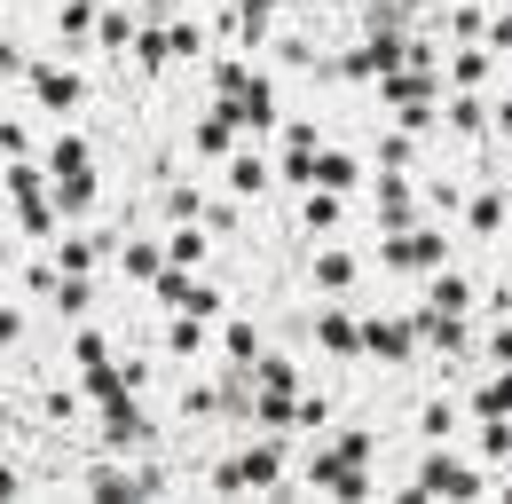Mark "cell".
I'll return each mask as SVG.
<instances>
[{"label":"cell","instance_id":"cell-6","mask_svg":"<svg viewBox=\"0 0 512 504\" xmlns=\"http://www.w3.org/2000/svg\"><path fill=\"white\" fill-rule=\"evenodd\" d=\"M237 481H245V489H284V441L245 449V457H237Z\"/></svg>","mask_w":512,"mask_h":504},{"label":"cell","instance_id":"cell-19","mask_svg":"<svg viewBox=\"0 0 512 504\" xmlns=\"http://www.w3.org/2000/svg\"><path fill=\"white\" fill-rule=\"evenodd\" d=\"M119 268H127L134 284H158V268H166V252H158V245H127V252H119Z\"/></svg>","mask_w":512,"mask_h":504},{"label":"cell","instance_id":"cell-25","mask_svg":"<svg viewBox=\"0 0 512 504\" xmlns=\"http://www.w3.org/2000/svg\"><path fill=\"white\" fill-rule=\"evenodd\" d=\"M56 174H87V142H79V134L56 142Z\"/></svg>","mask_w":512,"mask_h":504},{"label":"cell","instance_id":"cell-10","mask_svg":"<svg viewBox=\"0 0 512 504\" xmlns=\"http://www.w3.org/2000/svg\"><path fill=\"white\" fill-rule=\"evenodd\" d=\"M316 339L331 347V355H363V323H355L347 308H323L316 315Z\"/></svg>","mask_w":512,"mask_h":504},{"label":"cell","instance_id":"cell-29","mask_svg":"<svg viewBox=\"0 0 512 504\" xmlns=\"http://www.w3.org/2000/svg\"><path fill=\"white\" fill-rule=\"evenodd\" d=\"M182 308H190V315H205V323H213V315H221V292H213V284H190V300H182Z\"/></svg>","mask_w":512,"mask_h":504},{"label":"cell","instance_id":"cell-18","mask_svg":"<svg viewBox=\"0 0 512 504\" xmlns=\"http://www.w3.org/2000/svg\"><path fill=\"white\" fill-rule=\"evenodd\" d=\"M197 347H205V315H174V331H166V355H197Z\"/></svg>","mask_w":512,"mask_h":504},{"label":"cell","instance_id":"cell-3","mask_svg":"<svg viewBox=\"0 0 512 504\" xmlns=\"http://www.w3.org/2000/svg\"><path fill=\"white\" fill-rule=\"evenodd\" d=\"M32 95H40V111H79L87 79H79V71H64V63H32Z\"/></svg>","mask_w":512,"mask_h":504},{"label":"cell","instance_id":"cell-17","mask_svg":"<svg viewBox=\"0 0 512 504\" xmlns=\"http://www.w3.org/2000/svg\"><path fill=\"white\" fill-rule=\"evenodd\" d=\"M221 347H229V363H237V371H253V363H260V331H253V323H229V331H221Z\"/></svg>","mask_w":512,"mask_h":504},{"label":"cell","instance_id":"cell-8","mask_svg":"<svg viewBox=\"0 0 512 504\" xmlns=\"http://www.w3.org/2000/svg\"><path fill=\"white\" fill-rule=\"evenodd\" d=\"M379 229H394V237H402V229H418V197H410L402 174H386V182H379Z\"/></svg>","mask_w":512,"mask_h":504},{"label":"cell","instance_id":"cell-5","mask_svg":"<svg viewBox=\"0 0 512 504\" xmlns=\"http://www.w3.org/2000/svg\"><path fill=\"white\" fill-rule=\"evenodd\" d=\"M103 441H111V449H142V441H150V418L134 410L127 394H119V402H103Z\"/></svg>","mask_w":512,"mask_h":504},{"label":"cell","instance_id":"cell-36","mask_svg":"<svg viewBox=\"0 0 512 504\" xmlns=\"http://www.w3.org/2000/svg\"><path fill=\"white\" fill-rule=\"evenodd\" d=\"M87 8H111V0H87Z\"/></svg>","mask_w":512,"mask_h":504},{"label":"cell","instance_id":"cell-13","mask_svg":"<svg viewBox=\"0 0 512 504\" xmlns=\"http://www.w3.org/2000/svg\"><path fill=\"white\" fill-rule=\"evenodd\" d=\"M316 292H355V252H316Z\"/></svg>","mask_w":512,"mask_h":504},{"label":"cell","instance_id":"cell-2","mask_svg":"<svg viewBox=\"0 0 512 504\" xmlns=\"http://www.w3.org/2000/svg\"><path fill=\"white\" fill-rule=\"evenodd\" d=\"M410 347H418V315H410V323H402V315H371V323H363V355L410 363Z\"/></svg>","mask_w":512,"mask_h":504},{"label":"cell","instance_id":"cell-21","mask_svg":"<svg viewBox=\"0 0 512 504\" xmlns=\"http://www.w3.org/2000/svg\"><path fill=\"white\" fill-rule=\"evenodd\" d=\"M95 237H64V245H56V268H64V276H87V268H95Z\"/></svg>","mask_w":512,"mask_h":504},{"label":"cell","instance_id":"cell-34","mask_svg":"<svg viewBox=\"0 0 512 504\" xmlns=\"http://www.w3.org/2000/svg\"><path fill=\"white\" fill-rule=\"evenodd\" d=\"M0 71H16V48H8V40H0Z\"/></svg>","mask_w":512,"mask_h":504},{"label":"cell","instance_id":"cell-23","mask_svg":"<svg viewBox=\"0 0 512 504\" xmlns=\"http://www.w3.org/2000/svg\"><path fill=\"white\" fill-rule=\"evenodd\" d=\"M449 71H457V87H481V79H489V48H465Z\"/></svg>","mask_w":512,"mask_h":504},{"label":"cell","instance_id":"cell-26","mask_svg":"<svg viewBox=\"0 0 512 504\" xmlns=\"http://www.w3.org/2000/svg\"><path fill=\"white\" fill-rule=\"evenodd\" d=\"M87 300H95V292H87L79 276H64V284H56V308H64V315H87Z\"/></svg>","mask_w":512,"mask_h":504},{"label":"cell","instance_id":"cell-22","mask_svg":"<svg viewBox=\"0 0 512 504\" xmlns=\"http://www.w3.org/2000/svg\"><path fill=\"white\" fill-rule=\"evenodd\" d=\"M103 48H111V56L134 48V16H127V8H103Z\"/></svg>","mask_w":512,"mask_h":504},{"label":"cell","instance_id":"cell-31","mask_svg":"<svg viewBox=\"0 0 512 504\" xmlns=\"http://www.w3.org/2000/svg\"><path fill=\"white\" fill-rule=\"evenodd\" d=\"M16 339H24V315H16V308H0V347H16Z\"/></svg>","mask_w":512,"mask_h":504},{"label":"cell","instance_id":"cell-14","mask_svg":"<svg viewBox=\"0 0 512 504\" xmlns=\"http://www.w3.org/2000/svg\"><path fill=\"white\" fill-rule=\"evenodd\" d=\"M197 260H205V221H190V229L166 237V268H197Z\"/></svg>","mask_w":512,"mask_h":504},{"label":"cell","instance_id":"cell-11","mask_svg":"<svg viewBox=\"0 0 512 504\" xmlns=\"http://www.w3.org/2000/svg\"><path fill=\"white\" fill-rule=\"evenodd\" d=\"M316 182H323V189H339V197H347V189L363 182V166H355L347 150H316Z\"/></svg>","mask_w":512,"mask_h":504},{"label":"cell","instance_id":"cell-28","mask_svg":"<svg viewBox=\"0 0 512 504\" xmlns=\"http://www.w3.org/2000/svg\"><path fill=\"white\" fill-rule=\"evenodd\" d=\"M449 126H457V134H481V103H473V95H457V103H449Z\"/></svg>","mask_w":512,"mask_h":504},{"label":"cell","instance_id":"cell-15","mask_svg":"<svg viewBox=\"0 0 512 504\" xmlns=\"http://www.w3.org/2000/svg\"><path fill=\"white\" fill-rule=\"evenodd\" d=\"M339 213H347V205H339V189H308V205H300V221H308V229H339Z\"/></svg>","mask_w":512,"mask_h":504},{"label":"cell","instance_id":"cell-1","mask_svg":"<svg viewBox=\"0 0 512 504\" xmlns=\"http://www.w3.org/2000/svg\"><path fill=\"white\" fill-rule=\"evenodd\" d=\"M418 497H481V473L465 465V457H449V449H434L426 465H418V481H410Z\"/></svg>","mask_w":512,"mask_h":504},{"label":"cell","instance_id":"cell-35","mask_svg":"<svg viewBox=\"0 0 512 504\" xmlns=\"http://www.w3.org/2000/svg\"><path fill=\"white\" fill-rule=\"evenodd\" d=\"M394 8H426V0H394Z\"/></svg>","mask_w":512,"mask_h":504},{"label":"cell","instance_id":"cell-27","mask_svg":"<svg viewBox=\"0 0 512 504\" xmlns=\"http://www.w3.org/2000/svg\"><path fill=\"white\" fill-rule=\"evenodd\" d=\"M71 355H79V371H95V363H111V347H103L95 331H79V339H71Z\"/></svg>","mask_w":512,"mask_h":504},{"label":"cell","instance_id":"cell-30","mask_svg":"<svg viewBox=\"0 0 512 504\" xmlns=\"http://www.w3.org/2000/svg\"><path fill=\"white\" fill-rule=\"evenodd\" d=\"M418 426H426L434 441H449V402H426V418H418Z\"/></svg>","mask_w":512,"mask_h":504},{"label":"cell","instance_id":"cell-12","mask_svg":"<svg viewBox=\"0 0 512 504\" xmlns=\"http://www.w3.org/2000/svg\"><path fill=\"white\" fill-rule=\"evenodd\" d=\"M426 308H442V315H473V284H465V276H434V292H426Z\"/></svg>","mask_w":512,"mask_h":504},{"label":"cell","instance_id":"cell-33","mask_svg":"<svg viewBox=\"0 0 512 504\" xmlns=\"http://www.w3.org/2000/svg\"><path fill=\"white\" fill-rule=\"evenodd\" d=\"M0 497H24V473L16 465H0Z\"/></svg>","mask_w":512,"mask_h":504},{"label":"cell","instance_id":"cell-4","mask_svg":"<svg viewBox=\"0 0 512 504\" xmlns=\"http://www.w3.org/2000/svg\"><path fill=\"white\" fill-rule=\"evenodd\" d=\"M449 245L434 229H402V237H386V268H442Z\"/></svg>","mask_w":512,"mask_h":504},{"label":"cell","instance_id":"cell-7","mask_svg":"<svg viewBox=\"0 0 512 504\" xmlns=\"http://www.w3.org/2000/svg\"><path fill=\"white\" fill-rule=\"evenodd\" d=\"M190 142H197V158H229V150H237V111H229V103L205 111V119L190 126Z\"/></svg>","mask_w":512,"mask_h":504},{"label":"cell","instance_id":"cell-32","mask_svg":"<svg viewBox=\"0 0 512 504\" xmlns=\"http://www.w3.org/2000/svg\"><path fill=\"white\" fill-rule=\"evenodd\" d=\"M489 355H497V363H512V323H497V339H489Z\"/></svg>","mask_w":512,"mask_h":504},{"label":"cell","instance_id":"cell-24","mask_svg":"<svg viewBox=\"0 0 512 504\" xmlns=\"http://www.w3.org/2000/svg\"><path fill=\"white\" fill-rule=\"evenodd\" d=\"M497 221H505V197H497V189H481V197H473V229H481V237H489V229H497Z\"/></svg>","mask_w":512,"mask_h":504},{"label":"cell","instance_id":"cell-20","mask_svg":"<svg viewBox=\"0 0 512 504\" xmlns=\"http://www.w3.org/2000/svg\"><path fill=\"white\" fill-rule=\"evenodd\" d=\"M473 410H481V418H512V371H497V378H489V386L473 394Z\"/></svg>","mask_w":512,"mask_h":504},{"label":"cell","instance_id":"cell-16","mask_svg":"<svg viewBox=\"0 0 512 504\" xmlns=\"http://www.w3.org/2000/svg\"><path fill=\"white\" fill-rule=\"evenodd\" d=\"M229 189L237 197H268V158H229Z\"/></svg>","mask_w":512,"mask_h":504},{"label":"cell","instance_id":"cell-9","mask_svg":"<svg viewBox=\"0 0 512 504\" xmlns=\"http://www.w3.org/2000/svg\"><path fill=\"white\" fill-rule=\"evenodd\" d=\"M229 111H237V126H245V134H268V126H276V87H268V79H253Z\"/></svg>","mask_w":512,"mask_h":504}]
</instances>
